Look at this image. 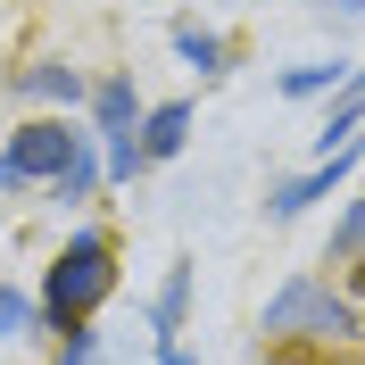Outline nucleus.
I'll return each instance as SVG.
<instances>
[{
  "label": "nucleus",
  "instance_id": "obj_4",
  "mask_svg": "<svg viewBox=\"0 0 365 365\" xmlns=\"http://www.w3.org/2000/svg\"><path fill=\"white\" fill-rule=\"evenodd\" d=\"M357 166H365V133H349V141H332V150H324L307 175H282V182H274V191H266V216H274V225L307 216V207H316V200H332V191L357 175Z\"/></svg>",
  "mask_w": 365,
  "mask_h": 365
},
{
  "label": "nucleus",
  "instance_id": "obj_16",
  "mask_svg": "<svg viewBox=\"0 0 365 365\" xmlns=\"http://www.w3.org/2000/svg\"><path fill=\"white\" fill-rule=\"evenodd\" d=\"M341 291H349V299H357V307H365V257H349V274H341Z\"/></svg>",
  "mask_w": 365,
  "mask_h": 365
},
{
  "label": "nucleus",
  "instance_id": "obj_18",
  "mask_svg": "<svg viewBox=\"0 0 365 365\" xmlns=\"http://www.w3.org/2000/svg\"><path fill=\"white\" fill-rule=\"evenodd\" d=\"M332 9H357V17H365V0H332Z\"/></svg>",
  "mask_w": 365,
  "mask_h": 365
},
{
  "label": "nucleus",
  "instance_id": "obj_3",
  "mask_svg": "<svg viewBox=\"0 0 365 365\" xmlns=\"http://www.w3.org/2000/svg\"><path fill=\"white\" fill-rule=\"evenodd\" d=\"M83 125H67V116H34V125H17L9 133V150H0V200H17V191H42L50 175H67V158L83 150Z\"/></svg>",
  "mask_w": 365,
  "mask_h": 365
},
{
  "label": "nucleus",
  "instance_id": "obj_10",
  "mask_svg": "<svg viewBox=\"0 0 365 365\" xmlns=\"http://www.w3.org/2000/svg\"><path fill=\"white\" fill-rule=\"evenodd\" d=\"M83 133H91V125H83ZM91 191H100V141H83V150L67 158V175H50V182H42V200L75 207V200H91Z\"/></svg>",
  "mask_w": 365,
  "mask_h": 365
},
{
  "label": "nucleus",
  "instance_id": "obj_1",
  "mask_svg": "<svg viewBox=\"0 0 365 365\" xmlns=\"http://www.w3.org/2000/svg\"><path fill=\"white\" fill-rule=\"evenodd\" d=\"M116 299V241L100 225H83V232H67V250L42 266V324L50 332H67V324H91L100 307Z\"/></svg>",
  "mask_w": 365,
  "mask_h": 365
},
{
  "label": "nucleus",
  "instance_id": "obj_6",
  "mask_svg": "<svg viewBox=\"0 0 365 365\" xmlns=\"http://www.w3.org/2000/svg\"><path fill=\"white\" fill-rule=\"evenodd\" d=\"M166 42H175V58H182L191 75H207V83H216V75L232 67L225 34H216V25H200V17H175V25H166Z\"/></svg>",
  "mask_w": 365,
  "mask_h": 365
},
{
  "label": "nucleus",
  "instance_id": "obj_5",
  "mask_svg": "<svg viewBox=\"0 0 365 365\" xmlns=\"http://www.w3.org/2000/svg\"><path fill=\"white\" fill-rule=\"evenodd\" d=\"M9 91H17V100H42V108H83L91 100V83H83V67H75V58H58V50H42V58H25L17 75H9Z\"/></svg>",
  "mask_w": 365,
  "mask_h": 365
},
{
  "label": "nucleus",
  "instance_id": "obj_13",
  "mask_svg": "<svg viewBox=\"0 0 365 365\" xmlns=\"http://www.w3.org/2000/svg\"><path fill=\"white\" fill-rule=\"evenodd\" d=\"M34 324H42V307H34L17 282H0V349H9V341H25Z\"/></svg>",
  "mask_w": 365,
  "mask_h": 365
},
{
  "label": "nucleus",
  "instance_id": "obj_11",
  "mask_svg": "<svg viewBox=\"0 0 365 365\" xmlns=\"http://www.w3.org/2000/svg\"><path fill=\"white\" fill-rule=\"evenodd\" d=\"M349 75H357L349 58H307V67H291V75H282V100H332Z\"/></svg>",
  "mask_w": 365,
  "mask_h": 365
},
{
  "label": "nucleus",
  "instance_id": "obj_12",
  "mask_svg": "<svg viewBox=\"0 0 365 365\" xmlns=\"http://www.w3.org/2000/svg\"><path fill=\"white\" fill-rule=\"evenodd\" d=\"M266 365H357V349H324V341H266Z\"/></svg>",
  "mask_w": 365,
  "mask_h": 365
},
{
  "label": "nucleus",
  "instance_id": "obj_7",
  "mask_svg": "<svg viewBox=\"0 0 365 365\" xmlns=\"http://www.w3.org/2000/svg\"><path fill=\"white\" fill-rule=\"evenodd\" d=\"M182 141H191V100H158V108H141V158H150V166L182 158Z\"/></svg>",
  "mask_w": 365,
  "mask_h": 365
},
{
  "label": "nucleus",
  "instance_id": "obj_15",
  "mask_svg": "<svg viewBox=\"0 0 365 365\" xmlns=\"http://www.w3.org/2000/svg\"><path fill=\"white\" fill-rule=\"evenodd\" d=\"M50 365H100V332H91V324H67V332H58V357Z\"/></svg>",
  "mask_w": 365,
  "mask_h": 365
},
{
  "label": "nucleus",
  "instance_id": "obj_14",
  "mask_svg": "<svg viewBox=\"0 0 365 365\" xmlns=\"http://www.w3.org/2000/svg\"><path fill=\"white\" fill-rule=\"evenodd\" d=\"M349 257H365V200H349V216L332 225V250H324V266H349Z\"/></svg>",
  "mask_w": 365,
  "mask_h": 365
},
{
  "label": "nucleus",
  "instance_id": "obj_2",
  "mask_svg": "<svg viewBox=\"0 0 365 365\" xmlns=\"http://www.w3.org/2000/svg\"><path fill=\"white\" fill-rule=\"evenodd\" d=\"M266 341H324V349H365V307L332 282V274H291L257 316Z\"/></svg>",
  "mask_w": 365,
  "mask_h": 365
},
{
  "label": "nucleus",
  "instance_id": "obj_17",
  "mask_svg": "<svg viewBox=\"0 0 365 365\" xmlns=\"http://www.w3.org/2000/svg\"><path fill=\"white\" fill-rule=\"evenodd\" d=\"M158 365H200V357H191V349L175 341V349H158Z\"/></svg>",
  "mask_w": 365,
  "mask_h": 365
},
{
  "label": "nucleus",
  "instance_id": "obj_9",
  "mask_svg": "<svg viewBox=\"0 0 365 365\" xmlns=\"http://www.w3.org/2000/svg\"><path fill=\"white\" fill-rule=\"evenodd\" d=\"M349 133H365V67L332 91V108H324V125H316V158L332 150V141H349Z\"/></svg>",
  "mask_w": 365,
  "mask_h": 365
},
{
  "label": "nucleus",
  "instance_id": "obj_8",
  "mask_svg": "<svg viewBox=\"0 0 365 365\" xmlns=\"http://www.w3.org/2000/svg\"><path fill=\"white\" fill-rule=\"evenodd\" d=\"M182 316H191V257H175L166 282H158V299H150V341L175 349V341H182Z\"/></svg>",
  "mask_w": 365,
  "mask_h": 365
}]
</instances>
